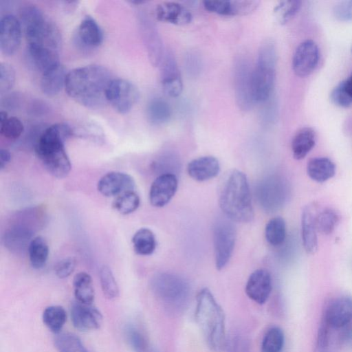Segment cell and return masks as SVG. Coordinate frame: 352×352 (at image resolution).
<instances>
[{"label":"cell","instance_id":"obj_1","mask_svg":"<svg viewBox=\"0 0 352 352\" xmlns=\"http://www.w3.org/2000/svg\"><path fill=\"white\" fill-rule=\"evenodd\" d=\"M113 79L105 67L89 65L69 72L65 89L67 95L78 103L87 108L98 109L107 102V90Z\"/></svg>","mask_w":352,"mask_h":352},{"label":"cell","instance_id":"obj_2","mask_svg":"<svg viewBox=\"0 0 352 352\" xmlns=\"http://www.w3.org/2000/svg\"><path fill=\"white\" fill-rule=\"evenodd\" d=\"M73 135L70 126L57 123L44 129L36 141L34 149L37 157L48 173L56 177H64L71 170L64 142Z\"/></svg>","mask_w":352,"mask_h":352},{"label":"cell","instance_id":"obj_3","mask_svg":"<svg viewBox=\"0 0 352 352\" xmlns=\"http://www.w3.org/2000/svg\"><path fill=\"white\" fill-rule=\"evenodd\" d=\"M195 320L209 349L221 352L226 346L225 316L210 291L202 289L197 296Z\"/></svg>","mask_w":352,"mask_h":352},{"label":"cell","instance_id":"obj_4","mask_svg":"<svg viewBox=\"0 0 352 352\" xmlns=\"http://www.w3.org/2000/svg\"><path fill=\"white\" fill-rule=\"evenodd\" d=\"M219 205L226 217L232 221L248 223L254 218L250 186L246 175L233 170L221 191Z\"/></svg>","mask_w":352,"mask_h":352},{"label":"cell","instance_id":"obj_5","mask_svg":"<svg viewBox=\"0 0 352 352\" xmlns=\"http://www.w3.org/2000/svg\"><path fill=\"white\" fill-rule=\"evenodd\" d=\"M19 21L28 44L58 51L61 41L59 30L38 8L33 5L21 7Z\"/></svg>","mask_w":352,"mask_h":352},{"label":"cell","instance_id":"obj_6","mask_svg":"<svg viewBox=\"0 0 352 352\" xmlns=\"http://www.w3.org/2000/svg\"><path fill=\"white\" fill-rule=\"evenodd\" d=\"M276 52L274 43L261 44L254 68L252 71V94L254 102H263L270 97L275 81Z\"/></svg>","mask_w":352,"mask_h":352},{"label":"cell","instance_id":"obj_7","mask_svg":"<svg viewBox=\"0 0 352 352\" xmlns=\"http://www.w3.org/2000/svg\"><path fill=\"white\" fill-rule=\"evenodd\" d=\"M151 287L155 296L167 309L179 311L186 306L190 287L183 277L173 273H159L152 278Z\"/></svg>","mask_w":352,"mask_h":352},{"label":"cell","instance_id":"obj_8","mask_svg":"<svg viewBox=\"0 0 352 352\" xmlns=\"http://www.w3.org/2000/svg\"><path fill=\"white\" fill-rule=\"evenodd\" d=\"M285 181L279 176L270 175L256 185L255 195L260 206L267 212H274L282 208L288 196Z\"/></svg>","mask_w":352,"mask_h":352},{"label":"cell","instance_id":"obj_9","mask_svg":"<svg viewBox=\"0 0 352 352\" xmlns=\"http://www.w3.org/2000/svg\"><path fill=\"white\" fill-rule=\"evenodd\" d=\"M236 236V228L232 221L228 218L216 220L212 228V239L217 270L223 269L229 262L234 248Z\"/></svg>","mask_w":352,"mask_h":352},{"label":"cell","instance_id":"obj_10","mask_svg":"<svg viewBox=\"0 0 352 352\" xmlns=\"http://www.w3.org/2000/svg\"><path fill=\"white\" fill-rule=\"evenodd\" d=\"M107 100L120 113L131 111L139 99L138 87L131 82L122 78L113 79L107 90Z\"/></svg>","mask_w":352,"mask_h":352},{"label":"cell","instance_id":"obj_11","mask_svg":"<svg viewBox=\"0 0 352 352\" xmlns=\"http://www.w3.org/2000/svg\"><path fill=\"white\" fill-rule=\"evenodd\" d=\"M252 69L243 58L236 60L234 69V85L237 104L243 111L252 108L254 101L252 94Z\"/></svg>","mask_w":352,"mask_h":352},{"label":"cell","instance_id":"obj_12","mask_svg":"<svg viewBox=\"0 0 352 352\" xmlns=\"http://www.w3.org/2000/svg\"><path fill=\"white\" fill-rule=\"evenodd\" d=\"M320 59V51L312 40L302 42L296 49L292 58V68L299 77L310 75L317 67Z\"/></svg>","mask_w":352,"mask_h":352},{"label":"cell","instance_id":"obj_13","mask_svg":"<svg viewBox=\"0 0 352 352\" xmlns=\"http://www.w3.org/2000/svg\"><path fill=\"white\" fill-rule=\"evenodd\" d=\"M26 219L15 222L4 234L3 241L6 248L13 252H21L28 248L34 228L35 223H30V212H25Z\"/></svg>","mask_w":352,"mask_h":352},{"label":"cell","instance_id":"obj_14","mask_svg":"<svg viewBox=\"0 0 352 352\" xmlns=\"http://www.w3.org/2000/svg\"><path fill=\"white\" fill-rule=\"evenodd\" d=\"M22 27L14 15L6 14L0 21V49L6 56L13 55L19 48Z\"/></svg>","mask_w":352,"mask_h":352},{"label":"cell","instance_id":"obj_15","mask_svg":"<svg viewBox=\"0 0 352 352\" xmlns=\"http://www.w3.org/2000/svg\"><path fill=\"white\" fill-rule=\"evenodd\" d=\"M161 63L163 91L166 96L176 98L182 92L183 83L176 59L171 51L166 52L164 54Z\"/></svg>","mask_w":352,"mask_h":352},{"label":"cell","instance_id":"obj_16","mask_svg":"<svg viewBox=\"0 0 352 352\" xmlns=\"http://www.w3.org/2000/svg\"><path fill=\"white\" fill-rule=\"evenodd\" d=\"M70 314L73 325L82 331L98 329L102 324V314L91 305L76 300L71 305Z\"/></svg>","mask_w":352,"mask_h":352},{"label":"cell","instance_id":"obj_17","mask_svg":"<svg viewBox=\"0 0 352 352\" xmlns=\"http://www.w3.org/2000/svg\"><path fill=\"white\" fill-rule=\"evenodd\" d=\"M204 8L221 16H242L254 12L259 1L250 0H210L203 1Z\"/></svg>","mask_w":352,"mask_h":352},{"label":"cell","instance_id":"obj_18","mask_svg":"<svg viewBox=\"0 0 352 352\" xmlns=\"http://www.w3.org/2000/svg\"><path fill=\"white\" fill-rule=\"evenodd\" d=\"M178 186L176 175H160L152 183L149 191V201L152 206L161 208L166 206L175 195Z\"/></svg>","mask_w":352,"mask_h":352},{"label":"cell","instance_id":"obj_19","mask_svg":"<svg viewBox=\"0 0 352 352\" xmlns=\"http://www.w3.org/2000/svg\"><path fill=\"white\" fill-rule=\"evenodd\" d=\"M135 186V181L130 175L112 171L107 173L100 179L98 190L105 197H113L133 191Z\"/></svg>","mask_w":352,"mask_h":352},{"label":"cell","instance_id":"obj_20","mask_svg":"<svg viewBox=\"0 0 352 352\" xmlns=\"http://www.w3.org/2000/svg\"><path fill=\"white\" fill-rule=\"evenodd\" d=\"M323 319L331 328L342 329L352 322V298L342 296L327 307Z\"/></svg>","mask_w":352,"mask_h":352},{"label":"cell","instance_id":"obj_21","mask_svg":"<svg viewBox=\"0 0 352 352\" xmlns=\"http://www.w3.org/2000/svg\"><path fill=\"white\" fill-rule=\"evenodd\" d=\"M272 288L270 274L264 269H258L249 276L245 285V293L253 301L263 304L268 299Z\"/></svg>","mask_w":352,"mask_h":352},{"label":"cell","instance_id":"obj_22","mask_svg":"<svg viewBox=\"0 0 352 352\" xmlns=\"http://www.w3.org/2000/svg\"><path fill=\"white\" fill-rule=\"evenodd\" d=\"M158 21L176 25L189 24L192 19L191 12L182 5L175 2H163L155 10Z\"/></svg>","mask_w":352,"mask_h":352},{"label":"cell","instance_id":"obj_23","mask_svg":"<svg viewBox=\"0 0 352 352\" xmlns=\"http://www.w3.org/2000/svg\"><path fill=\"white\" fill-rule=\"evenodd\" d=\"M76 38L84 48H95L101 45L103 32L98 23L90 16H85L80 23Z\"/></svg>","mask_w":352,"mask_h":352},{"label":"cell","instance_id":"obj_24","mask_svg":"<svg viewBox=\"0 0 352 352\" xmlns=\"http://www.w3.org/2000/svg\"><path fill=\"white\" fill-rule=\"evenodd\" d=\"M316 210L312 206L305 207L301 217V234L304 248L308 254H313L318 250Z\"/></svg>","mask_w":352,"mask_h":352},{"label":"cell","instance_id":"obj_25","mask_svg":"<svg viewBox=\"0 0 352 352\" xmlns=\"http://www.w3.org/2000/svg\"><path fill=\"white\" fill-rule=\"evenodd\" d=\"M189 176L198 182L215 177L220 171L218 160L213 156L200 157L190 161L187 166Z\"/></svg>","mask_w":352,"mask_h":352},{"label":"cell","instance_id":"obj_26","mask_svg":"<svg viewBox=\"0 0 352 352\" xmlns=\"http://www.w3.org/2000/svg\"><path fill=\"white\" fill-rule=\"evenodd\" d=\"M28 52L33 65L43 74L60 64L58 52L36 45L28 44Z\"/></svg>","mask_w":352,"mask_h":352},{"label":"cell","instance_id":"obj_27","mask_svg":"<svg viewBox=\"0 0 352 352\" xmlns=\"http://www.w3.org/2000/svg\"><path fill=\"white\" fill-rule=\"evenodd\" d=\"M142 28L149 59L154 66H157L161 63L164 56L159 34L152 21L148 20L143 21Z\"/></svg>","mask_w":352,"mask_h":352},{"label":"cell","instance_id":"obj_28","mask_svg":"<svg viewBox=\"0 0 352 352\" xmlns=\"http://www.w3.org/2000/svg\"><path fill=\"white\" fill-rule=\"evenodd\" d=\"M67 74L60 63L42 74L40 83L42 92L48 96L57 95L65 87Z\"/></svg>","mask_w":352,"mask_h":352},{"label":"cell","instance_id":"obj_29","mask_svg":"<svg viewBox=\"0 0 352 352\" xmlns=\"http://www.w3.org/2000/svg\"><path fill=\"white\" fill-rule=\"evenodd\" d=\"M316 140V133L310 127L300 129L294 136L292 142V151L294 157L300 160L314 147Z\"/></svg>","mask_w":352,"mask_h":352},{"label":"cell","instance_id":"obj_30","mask_svg":"<svg viewBox=\"0 0 352 352\" xmlns=\"http://www.w3.org/2000/svg\"><path fill=\"white\" fill-rule=\"evenodd\" d=\"M307 173L314 181L322 183L334 176L336 166L327 157H315L309 161L307 166Z\"/></svg>","mask_w":352,"mask_h":352},{"label":"cell","instance_id":"obj_31","mask_svg":"<svg viewBox=\"0 0 352 352\" xmlns=\"http://www.w3.org/2000/svg\"><path fill=\"white\" fill-rule=\"evenodd\" d=\"M74 296L76 301L86 305H91L95 293L92 279L85 272L76 274L73 280Z\"/></svg>","mask_w":352,"mask_h":352},{"label":"cell","instance_id":"obj_32","mask_svg":"<svg viewBox=\"0 0 352 352\" xmlns=\"http://www.w3.org/2000/svg\"><path fill=\"white\" fill-rule=\"evenodd\" d=\"M124 331L126 342L133 352H157L146 334L139 327L129 324Z\"/></svg>","mask_w":352,"mask_h":352},{"label":"cell","instance_id":"obj_33","mask_svg":"<svg viewBox=\"0 0 352 352\" xmlns=\"http://www.w3.org/2000/svg\"><path fill=\"white\" fill-rule=\"evenodd\" d=\"M146 114L148 120L155 125L166 123L171 117L172 111L169 104L163 98H155L147 105Z\"/></svg>","mask_w":352,"mask_h":352},{"label":"cell","instance_id":"obj_34","mask_svg":"<svg viewBox=\"0 0 352 352\" xmlns=\"http://www.w3.org/2000/svg\"><path fill=\"white\" fill-rule=\"evenodd\" d=\"M133 250L142 256L151 254L156 248V240L153 232L148 228L139 229L132 238Z\"/></svg>","mask_w":352,"mask_h":352},{"label":"cell","instance_id":"obj_35","mask_svg":"<svg viewBox=\"0 0 352 352\" xmlns=\"http://www.w3.org/2000/svg\"><path fill=\"white\" fill-rule=\"evenodd\" d=\"M28 250L32 267L41 269L44 267L49 254V247L45 239L40 236L33 238Z\"/></svg>","mask_w":352,"mask_h":352},{"label":"cell","instance_id":"obj_36","mask_svg":"<svg viewBox=\"0 0 352 352\" xmlns=\"http://www.w3.org/2000/svg\"><path fill=\"white\" fill-rule=\"evenodd\" d=\"M43 323L52 332L58 333L67 320V314L63 307L52 305L46 307L42 316Z\"/></svg>","mask_w":352,"mask_h":352},{"label":"cell","instance_id":"obj_37","mask_svg":"<svg viewBox=\"0 0 352 352\" xmlns=\"http://www.w3.org/2000/svg\"><path fill=\"white\" fill-rule=\"evenodd\" d=\"M265 235L267 241L273 246L283 243L286 238V223L280 217L271 219L266 224Z\"/></svg>","mask_w":352,"mask_h":352},{"label":"cell","instance_id":"obj_38","mask_svg":"<svg viewBox=\"0 0 352 352\" xmlns=\"http://www.w3.org/2000/svg\"><path fill=\"white\" fill-rule=\"evenodd\" d=\"M58 352H88L81 340L72 333H58L54 338Z\"/></svg>","mask_w":352,"mask_h":352},{"label":"cell","instance_id":"obj_39","mask_svg":"<svg viewBox=\"0 0 352 352\" xmlns=\"http://www.w3.org/2000/svg\"><path fill=\"white\" fill-rule=\"evenodd\" d=\"M300 7V1H281L274 6V14L278 23L284 25L288 23L296 16Z\"/></svg>","mask_w":352,"mask_h":352},{"label":"cell","instance_id":"obj_40","mask_svg":"<svg viewBox=\"0 0 352 352\" xmlns=\"http://www.w3.org/2000/svg\"><path fill=\"white\" fill-rule=\"evenodd\" d=\"M338 221V213L331 208H325L316 213L317 230L324 234H331L336 228Z\"/></svg>","mask_w":352,"mask_h":352},{"label":"cell","instance_id":"obj_41","mask_svg":"<svg viewBox=\"0 0 352 352\" xmlns=\"http://www.w3.org/2000/svg\"><path fill=\"white\" fill-rule=\"evenodd\" d=\"M284 333L283 330L274 327L268 329L262 340V352H280L284 345Z\"/></svg>","mask_w":352,"mask_h":352},{"label":"cell","instance_id":"obj_42","mask_svg":"<svg viewBox=\"0 0 352 352\" xmlns=\"http://www.w3.org/2000/svg\"><path fill=\"white\" fill-rule=\"evenodd\" d=\"M138 195L133 191L124 192L116 197L113 208L122 214H129L135 211L140 206Z\"/></svg>","mask_w":352,"mask_h":352},{"label":"cell","instance_id":"obj_43","mask_svg":"<svg viewBox=\"0 0 352 352\" xmlns=\"http://www.w3.org/2000/svg\"><path fill=\"white\" fill-rule=\"evenodd\" d=\"M102 292L106 298L114 299L119 295V288L110 267L103 265L99 272Z\"/></svg>","mask_w":352,"mask_h":352},{"label":"cell","instance_id":"obj_44","mask_svg":"<svg viewBox=\"0 0 352 352\" xmlns=\"http://www.w3.org/2000/svg\"><path fill=\"white\" fill-rule=\"evenodd\" d=\"M24 131L22 122L16 117L8 118L0 124V133L6 138L16 140L21 136Z\"/></svg>","mask_w":352,"mask_h":352},{"label":"cell","instance_id":"obj_45","mask_svg":"<svg viewBox=\"0 0 352 352\" xmlns=\"http://www.w3.org/2000/svg\"><path fill=\"white\" fill-rule=\"evenodd\" d=\"M16 78L15 70L9 63H0V93L8 92L14 86Z\"/></svg>","mask_w":352,"mask_h":352},{"label":"cell","instance_id":"obj_46","mask_svg":"<svg viewBox=\"0 0 352 352\" xmlns=\"http://www.w3.org/2000/svg\"><path fill=\"white\" fill-rule=\"evenodd\" d=\"M155 168L159 170H162V174L171 173L175 175V173L180 168V161L175 154L173 153H166L155 162Z\"/></svg>","mask_w":352,"mask_h":352},{"label":"cell","instance_id":"obj_47","mask_svg":"<svg viewBox=\"0 0 352 352\" xmlns=\"http://www.w3.org/2000/svg\"><path fill=\"white\" fill-rule=\"evenodd\" d=\"M329 328L323 319L318 330L314 352H329Z\"/></svg>","mask_w":352,"mask_h":352},{"label":"cell","instance_id":"obj_48","mask_svg":"<svg viewBox=\"0 0 352 352\" xmlns=\"http://www.w3.org/2000/svg\"><path fill=\"white\" fill-rule=\"evenodd\" d=\"M331 100L333 104L340 107L346 108L352 105V100L346 93L342 82L332 90Z\"/></svg>","mask_w":352,"mask_h":352},{"label":"cell","instance_id":"obj_49","mask_svg":"<svg viewBox=\"0 0 352 352\" xmlns=\"http://www.w3.org/2000/svg\"><path fill=\"white\" fill-rule=\"evenodd\" d=\"M334 16L341 21H352V0L342 1L333 8Z\"/></svg>","mask_w":352,"mask_h":352},{"label":"cell","instance_id":"obj_50","mask_svg":"<svg viewBox=\"0 0 352 352\" xmlns=\"http://www.w3.org/2000/svg\"><path fill=\"white\" fill-rule=\"evenodd\" d=\"M76 265V259L73 257H67L61 260L55 267L56 276L60 278L68 277L74 272Z\"/></svg>","mask_w":352,"mask_h":352},{"label":"cell","instance_id":"obj_51","mask_svg":"<svg viewBox=\"0 0 352 352\" xmlns=\"http://www.w3.org/2000/svg\"><path fill=\"white\" fill-rule=\"evenodd\" d=\"M228 352H250L247 342L241 337L235 336L226 342Z\"/></svg>","mask_w":352,"mask_h":352},{"label":"cell","instance_id":"obj_52","mask_svg":"<svg viewBox=\"0 0 352 352\" xmlns=\"http://www.w3.org/2000/svg\"><path fill=\"white\" fill-rule=\"evenodd\" d=\"M11 160V154L7 149L1 148L0 151V168H4Z\"/></svg>","mask_w":352,"mask_h":352},{"label":"cell","instance_id":"obj_53","mask_svg":"<svg viewBox=\"0 0 352 352\" xmlns=\"http://www.w3.org/2000/svg\"><path fill=\"white\" fill-rule=\"evenodd\" d=\"M342 82L346 93L352 100V74Z\"/></svg>","mask_w":352,"mask_h":352}]
</instances>
